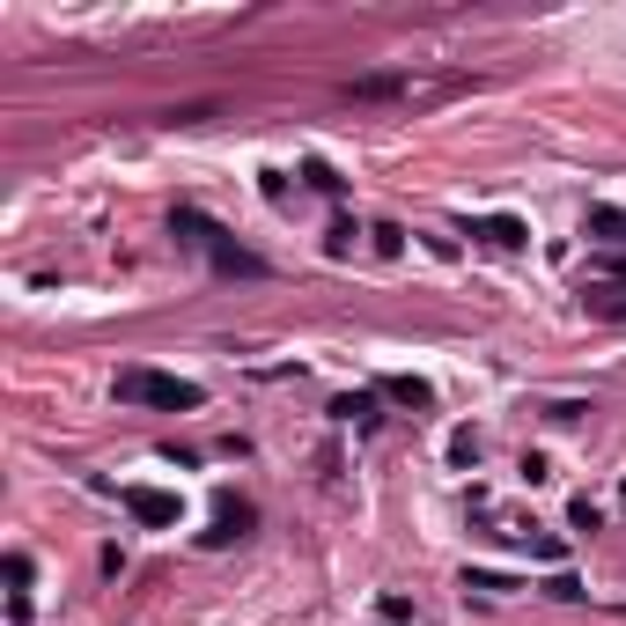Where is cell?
Wrapping results in <instances>:
<instances>
[{
  "mask_svg": "<svg viewBox=\"0 0 626 626\" xmlns=\"http://www.w3.org/2000/svg\"><path fill=\"white\" fill-rule=\"evenodd\" d=\"M457 82H420V74H361L354 82V103H420V96H450Z\"/></svg>",
  "mask_w": 626,
  "mask_h": 626,
  "instance_id": "cell-3",
  "label": "cell"
},
{
  "mask_svg": "<svg viewBox=\"0 0 626 626\" xmlns=\"http://www.w3.org/2000/svg\"><path fill=\"white\" fill-rule=\"evenodd\" d=\"M465 590H479V597H508V590H516V575H501V567H465Z\"/></svg>",
  "mask_w": 626,
  "mask_h": 626,
  "instance_id": "cell-11",
  "label": "cell"
},
{
  "mask_svg": "<svg viewBox=\"0 0 626 626\" xmlns=\"http://www.w3.org/2000/svg\"><path fill=\"white\" fill-rule=\"evenodd\" d=\"M119 406H148V413H199L207 391L192 376H162V369H119Z\"/></svg>",
  "mask_w": 626,
  "mask_h": 626,
  "instance_id": "cell-2",
  "label": "cell"
},
{
  "mask_svg": "<svg viewBox=\"0 0 626 626\" xmlns=\"http://www.w3.org/2000/svg\"><path fill=\"white\" fill-rule=\"evenodd\" d=\"M471 236H487L494 250H524V244H531V229H524L516 214H487V221H471Z\"/></svg>",
  "mask_w": 626,
  "mask_h": 626,
  "instance_id": "cell-6",
  "label": "cell"
},
{
  "mask_svg": "<svg viewBox=\"0 0 626 626\" xmlns=\"http://www.w3.org/2000/svg\"><path fill=\"white\" fill-rule=\"evenodd\" d=\"M582 303H590L597 317H626V287H612V281H590V287H582Z\"/></svg>",
  "mask_w": 626,
  "mask_h": 626,
  "instance_id": "cell-10",
  "label": "cell"
},
{
  "mask_svg": "<svg viewBox=\"0 0 626 626\" xmlns=\"http://www.w3.org/2000/svg\"><path fill=\"white\" fill-rule=\"evenodd\" d=\"M8 582H15V619H30V553H8Z\"/></svg>",
  "mask_w": 626,
  "mask_h": 626,
  "instance_id": "cell-12",
  "label": "cell"
},
{
  "mask_svg": "<svg viewBox=\"0 0 626 626\" xmlns=\"http://www.w3.org/2000/svg\"><path fill=\"white\" fill-rule=\"evenodd\" d=\"M567 516H575V531H597V524H604V508H597L590 494H575V508H567Z\"/></svg>",
  "mask_w": 626,
  "mask_h": 626,
  "instance_id": "cell-13",
  "label": "cell"
},
{
  "mask_svg": "<svg viewBox=\"0 0 626 626\" xmlns=\"http://www.w3.org/2000/svg\"><path fill=\"white\" fill-rule=\"evenodd\" d=\"M170 236H177L185 250H199V258H207L214 273H229V281H266V258H258V250H244L229 229H214L199 207H177V214H170Z\"/></svg>",
  "mask_w": 626,
  "mask_h": 626,
  "instance_id": "cell-1",
  "label": "cell"
},
{
  "mask_svg": "<svg viewBox=\"0 0 626 626\" xmlns=\"http://www.w3.org/2000/svg\"><path fill=\"white\" fill-rule=\"evenodd\" d=\"M590 244H604V250L626 244V214L619 207H590Z\"/></svg>",
  "mask_w": 626,
  "mask_h": 626,
  "instance_id": "cell-7",
  "label": "cell"
},
{
  "mask_svg": "<svg viewBox=\"0 0 626 626\" xmlns=\"http://www.w3.org/2000/svg\"><path fill=\"white\" fill-rule=\"evenodd\" d=\"M383 398H398V406H435V391H428L420 376H383Z\"/></svg>",
  "mask_w": 626,
  "mask_h": 626,
  "instance_id": "cell-8",
  "label": "cell"
},
{
  "mask_svg": "<svg viewBox=\"0 0 626 626\" xmlns=\"http://www.w3.org/2000/svg\"><path fill=\"white\" fill-rule=\"evenodd\" d=\"M244 531H250V501L221 494V501H214V531H207V545H229V538H244Z\"/></svg>",
  "mask_w": 626,
  "mask_h": 626,
  "instance_id": "cell-5",
  "label": "cell"
},
{
  "mask_svg": "<svg viewBox=\"0 0 626 626\" xmlns=\"http://www.w3.org/2000/svg\"><path fill=\"white\" fill-rule=\"evenodd\" d=\"M119 501H125V516H133V524H148V531H170V524L185 516V501L162 494V487H125Z\"/></svg>",
  "mask_w": 626,
  "mask_h": 626,
  "instance_id": "cell-4",
  "label": "cell"
},
{
  "mask_svg": "<svg viewBox=\"0 0 626 626\" xmlns=\"http://www.w3.org/2000/svg\"><path fill=\"white\" fill-rule=\"evenodd\" d=\"M332 413H340V420H354V428H376V420H383V413H376V391H346Z\"/></svg>",
  "mask_w": 626,
  "mask_h": 626,
  "instance_id": "cell-9",
  "label": "cell"
}]
</instances>
